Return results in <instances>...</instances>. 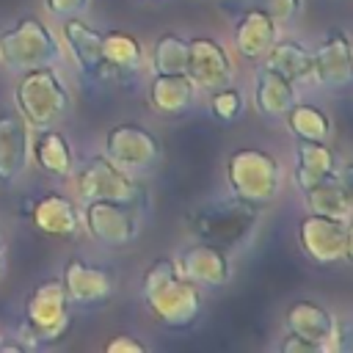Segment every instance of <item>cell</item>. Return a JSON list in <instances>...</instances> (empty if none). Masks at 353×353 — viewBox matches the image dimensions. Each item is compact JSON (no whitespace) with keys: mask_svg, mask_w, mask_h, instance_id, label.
<instances>
[{"mask_svg":"<svg viewBox=\"0 0 353 353\" xmlns=\"http://www.w3.org/2000/svg\"><path fill=\"white\" fill-rule=\"evenodd\" d=\"M176 270L193 281L196 287H223L232 276V268H229V259H226V251L210 245V243H193L188 245L179 259H176Z\"/></svg>","mask_w":353,"mask_h":353,"instance_id":"obj_15","label":"cell"},{"mask_svg":"<svg viewBox=\"0 0 353 353\" xmlns=\"http://www.w3.org/2000/svg\"><path fill=\"white\" fill-rule=\"evenodd\" d=\"M256 8H262L273 22H290L301 11V0H256Z\"/></svg>","mask_w":353,"mask_h":353,"instance_id":"obj_30","label":"cell"},{"mask_svg":"<svg viewBox=\"0 0 353 353\" xmlns=\"http://www.w3.org/2000/svg\"><path fill=\"white\" fill-rule=\"evenodd\" d=\"M226 182L232 196L262 210L268 207L281 188V165L270 152L262 149H237L226 160Z\"/></svg>","mask_w":353,"mask_h":353,"instance_id":"obj_4","label":"cell"},{"mask_svg":"<svg viewBox=\"0 0 353 353\" xmlns=\"http://www.w3.org/2000/svg\"><path fill=\"white\" fill-rule=\"evenodd\" d=\"M3 270H6V256H3V243H0V279H3Z\"/></svg>","mask_w":353,"mask_h":353,"instance_id":"obj_35","label":"cell"},{"mask_svg":"<svg viewBox=\"0 0 353 353\" xmlns=\"http://www.w3.org/2000/svg\"><path fill=\"white\" fill-rule=\"evenodd\" d=\"M336 174V154L325 141H298L295 143V185L309 190Z\"/></svg>","mask_w":353,"mask_h":353,"instance_id":"obj_21","label":"cell"},{"mask_svg":"<svg viewBox=\"0 0 353 353\" xmlns=\"http://www.w3.org/2000/svg\"><path fill=\"white\" fill-rule=\"evenodd\" d=\"M312 80L323 88H342L350 83V39L342 30H331L312 50Z\"/></svg>","mask_w":353,"mask_h":353,"instance_id":"obj_14","label":"cell"},{"mask_svg":"<svg viewBox=\"0 0 353 353\" xmlns=\"http://www.w3.org/2000/svg\"><path fill=\"white\" fill-rule=\"evenodd\" d=\"M74 193L83 201H116L132 207L143 196L141 185L108 157H91L74 171Z\"/></svg>","mask_w":353,"mask_h":353,"instance_id":"obj_7","label":"cell"},{"mask_svg":"<svg viewBox=\"0 0 353 353\" xmlns=\"http://www.w3.org/2000/svg\"><path fill=\"white\" fill-rule=\"evenodd\" d=\"M33 160L39 163L41 171L52 174V176H69L72 174V165H74V157H72V146L69 141L55 132L52 127H44L36 141H33Z\"/></svg>","mask_w":353,"mask_h":353,"instance_id":"obj_26","label":"cell"},{"mask_svg":"<svg viewBox=\"0 0 353 353\" xmlns=\"http://www.w3.org/2000/svg\"><path fill=\"white\" fill-rule=\"evenodd\" d=\"M265 66L279 72L290 83H306L312 80V50L295 39H276L273 47L265 52Z\"/></svg>","mask_w":353,"mask_h":353,"instance_id":"obj_22","label":"cell"},{"mask_svg":"<svg viewBox=\"0 0 353 353\" xmlns=\"http://www.w3.org/2000/svg\"><path fill=\"white\" fill-rule=\"evenodd\" d=\"M298 243H301L303 254L314 265L328 268V265L347 262L350 251H353L350 221H339V218L309 212L298 223Z\"/></svg>","mask_w":353,"mask_h":353,"instance_id":"obj_8","label":"cell"},{"mask_svg":"<svg viewBox=\"0 0 353 353\" xmlns=\"http://www.w3.org/2000/svg\"><path fill=\"white\" fill-rule=\"evenodd\" d=\"M163 146L157 135L141 124H116L105 135V157L121 171H149L160 163Z\"/></svg>","mask_w":353,"mask_h":353,"instance_id":"obj_9","label":"cell"},{"mask_svg":"<svg viewBox=\"0 0 353 353\" xmlns=\"http://www.w3.org/2000/svg\"><path fill=\"white\" fill-rule=\"evenodd\" d=\"M303 201H306L309 212H317V215H328V218H339V221H350V215H353L350 190L336 174L331 179L303 190Z\"/></svg>","mask_w":353,"mask_h":353,"instance_id":"obj_24","label":"cell"},{"mask_svg":"<svg viewBox=\"0 0 353 353\" xmlns=\"http://www.w3.org/2000/svg\"><path fill=\"white\" fill-rule=\"evenodd\" d=\"M284 323H287L290 334H298L309 342H317L323 350L336 347V317L314 301H295L287 309Z\"/></svg>","mask_w":353,"mask_h":353,"instance_id":"obj_17","label":"cell"},{"mask_svg":"<svg viewBox=\"0 0 353 353\" xmlns=\"http://www.w3.org/2000/svg\"><path fill=\"white\" fill-rule=\"evenodd\" d=\"M256 207L245 204L237 196L212 199L190 215V229L201 243L229 251L248 240L251 229L256 226Z\"/></svg>","mask_w":353,"mask_h":353,"instance_id":"obj_2","label":"cell"},{"mask_svg":"<svg viewBox=\"0 0 353 353\" xmlns=\"http://www.w3.org/2000/svg\"><path fill=\"white\" fill-rule=\"evenodd\" d=\"M143 301L149 314L165 328H190L201 314V290L188 281L174 259H154L143 273Z\"/></svg>","mask_w":353,"mask_h":353,"instance_id":"obj_1","label":"cell"},{"mask_svg":"<svg viewBox=\"0 0 353 353\" xmlns=\"http://www.w3.org/2000/svg\"><path fill=\"white\" fill-rule=\"evenodd\" d=\"M105 353H146V345L138 342L135 336L119 334V336H113V339L105 342Z\"/></svg>","mask_w":353,"mask_h":353,"instance_id":"obj_31","label":"cell"},{"mask_svg":"<svg viewBox=\"0 0 353 353\" xmlns=\"http://www.w3.org/2000/svg\"><path fill=\"white\" fill-rule=\"evenodd\" d=\"M152 69H154V74H185V69H188V41L176 33H163L154 41Z\"/></svg>","mask_w":353,"mask_h":353,"instance_id":"obj_28","label":"cell"},{"mask_svg":"<svg viewBox=\"0 0 353 353\" xmlns=\"http://www.w3.org/2000/svg\"><path fill=\"white\" fill-rule=\"evenodd\" d=\"M33 226L50 237H69L80 229V212L74 201L63 193H44L39 196L28 210Z\"/></svg>","mask_w":353,"mask_h":353,"instance_id":"obj_18","label":"cell"},{"mask_svg":"<svg viewBox=\"0 0 353 353\" xmlns=\"http://www.w3.org/2000/svg\"><path fill=\"white\" fill-rule=\"evenodd\" d=\"M0 350H3V353H25V345H17V342H0Z\"/></svg>","mask_w":353,"mask_h":353,"instance_id":"obj_34","label":"cell"},{"mask_svg":"<svg viewBox=\"0 0 353 353\" xmlns=\"http://www.w3.org/2000/svg\"><path fill=\"white\" fill-rule=\"evenodd\" d=\"M63 41L69 44V52L85 77H91V80H108L110 77V69H108L105 55H102V33L99 30L80 22L77 17H66Z\"/></svg>","mask_w":353,"mask_h":353,"instance_id":"obj_16","label":"cell"},{"mask_svg":"<svg viewBox=\"0 0 353 353\" xmlns=\"http://www.w3.org/2000/svg\"><path fill=\"white\" fill-rule=\"evenodd\" d=\"M30 160V127L17 110H0V188L19 182Z\"/></svg>","mask_w":353,"mask_h":353,"instance_id":"obj_12","label":"cell"},{"mask_svg":"<svg viewBox=\"0 0 353 353\" xmlns=\"http://www.w3.org/2000/svg\"><path fill=\"white\" fill-rule=\"evenodd\" d=\"M196 88L188 80V74H154L152 85H149V102L157 113L174 116V113H185L193 105Z\"/></svg>","mask_w":353,"mask_h":353,"instance_id":"obj_23","label":"cell"},{"mask_svg":"<svg viewBox=\"0 0 353 353\" xmlns=\"http://www.w3.org/2000/svg\"><path fill=\"white\" fill-rule=\"evenodd\" d=\"M188 80L193 83V88H201L204 94H212L223 85H232L234 77V66L229 52L207 36H196L188 41V69H185Z\"/></svg>","mask_w":353,"mask_h":353,"instance_id":"obj_10","label":"cell"},{"mask_svg":"<svg viewBox=\"0 0 353 353\" xmlns=\"http://www.w3.org/2000/svg\"><path fill=\"white\" fill-rule=\"evenodd\" d=\"M83 223L88 234L110 248L127 245L138 234V212L132 204H116V201H85Z\"/></svg>","mask_w":353,"mask_h":353,"instance_id":"obj_11","label":"cell"},{"mask_svg":"<svg viewBox=\"0 0 353 353\" xmlns=\"http://www.w3.org/2000/svg\"><path fill=\"white\" fill-rule=\"evenodd\" d=\"M295 105V83L268 69L265 63L254 74V108L265 119H284Z\"/></svg>","mask_w":353,"mask_h":353,"instance_id":"obj_20","label":"cell"},{"mask_svg":"<svg viewBox=\"0 0 353 353\" xmlns=\"http://www.w3.org/2000/svg\"><path fill=\"white\" fill-rule=\"evenodd\" d=\"M0 61L11 72H30L61 61V44L39 17H22L0 33Z\"/></svg>","mask_w":353,"mask_h":353,"instance_id":"obj_5","label":"cell"},{"mask_svg":"<svg viewBox=\"0 0 353 353\" xmlns=\"http://www.w3.org/2000/svg\"><path fill=\"white\" fill-rule=\"evenodd\" d=\"M14 102H17V113L28 121V127H36V130H44L61 121L72 105L69 91L52 66L22 72L14 88Z\"/></svg>","mask_w":353,"mask_h":353,"instance_id":"obj_3","label":"cell"},{"mask_svg":"<svg viewBox=\"0 0 353 353\" xmlns=\"http://www.w3.org/2000/svg\"><path fill=\"white\" fill-rule=\"evenodd\" d=\"M102 55L105 63L110 69V77H124V74H135L143 63V47L135 36L124 33V30H110L102 33Z\"/></svg>","mask_w":353,"mask_h":353,"instance_id":"obj_25","label":"cell"},{"mask_svg":"<svg viewBox=\"0 0 353 353\" xmlns=\"http://www.w3.org/2000/svg\"><path fill=\"white\" fill-rule=\"evenodd\" d=\"M287 127L292 130V135L298 141H325L331 135V119L317 108V105H309V102H295L290 110H287Z\"/></svg>","mask_w":353,"mask_h":353,"instance_id":"obj_27","label":"cell"},{"mask_svg":"<svg viewBox=\"0 0 353 353\" xmlns=\"http://www.w3.org/2000/svg\"><path fill=\"white\" fill-rule=\"evenodd\" d=\"M44 6H47L50 14L66 19V17H77L80 11H85L88 0H44Z\"/></svg>","mask_w":353,"mask_h":353,"instance_id":"obj_33","label":"cell"},{"mask_svg":"<svg viewBox=\"0 0 353 353\" xmlns=\"http://www.w3.org/2000/svg\"><path fill=\"white\" fill-rule=\"evenodd\" d=\"M210 110L218 121H234L243 113V97L232 85H223L210 94Z\"/></svg>","mask_w":353,"mask_h":353,"instance_id":"obj_29","label":"cell"},{"mask_svg":"<svg viewBox=\"0 0 353 353\" xmlns=\"http://www.w3.org/2000/svg\"><path fill=\"white\" fill-rule=\"evenodd\" d=\"M279 22H273L262 8H248L237 25H234V47L243 58L248 61H259L265 58V52L273 47V41L279 39Z\"/></svg>","mask_w":353,"mask_h":353,"instance_id":"obj_19","label":"cell"},{"mask_svg":"<svg viewBox=\"0 0 353 353\" xmlns=\"http://www.w3.org/2000/svg\"><path fill=\"white\" fill-rule=\"evenodd\" d=\"M279 350H281V353H323V347H320L317 342H309V339H303V336H298V334H290V331H287V336L281 339Z\"/></svg>","mask_w":353,"mask_h":353,"instance_id":"obj_32","label":"cell"},{"mask_svg":"<svg viewBox=\"0 0 353 353\" xmlns=\"http://www.w3.org/2000/svg\"><path fill=\"white\" fill-rule=\"evenodd\" d=\"M72 323L69 295L61 279L36 284L25 301V331L39 342H58Z\"/></svg>","mask_w":353,"mask_h":353,"instance_id":"obj_6","label":"cell"},{"mask_svg":"<svg viewBox=\"0 0 353 353\" xmlns=\"http://www.w3.org/2000/svg\"><path fill=\"white\" fill-rule=\"evenodd\" d=\"M61 284L69 295V303L77 306H94L108 301L116 292V276L108 268L88 265L83 259H69L61 273Z\"/></svg>","mask_w":353,"mask_h":353,"instance_id":"obj_13","label":"cell"}]
</instances>
